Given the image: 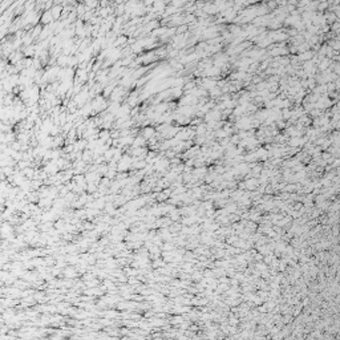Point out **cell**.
<instances>
[{
    "instance_id": "obj_1",
    "label": "cell",
    "mask_w": 340,
    "mask_h": 340,
    "mask_svg": "<svg viewBox=\"0 0 340 340\" xmlns=\"http://www.w3.org/2000/svg\"><path fill=\"white\" fill-rule=\"evenodd\" d=\"M49 11H51V13H52L53 20H57V19L60 17L61 15H63V7H61V5H59V4L53 5V7L51 8Z\"/></svg>"
},
{
    "instance_id": "obj_2",
    "label": "cell",
    "mask_w": 340,
    "mask_h": 340,
    "mask_svg": "<svg viewBox=\"0 0 340 340\" xmlns=\"http://www.w3.org/2000/svg\"><path fill=\"white\" fill-rule=\"evenodd\" d=\"M51 21H53L52 13H51V11H47V12H44L41 16V24H49Z\"/></svg>"
},
{
    "instance_id": "obj_3",
    "label": "cell",
    "mask_w": 340,
    "mask_h": 340,
    "mask_svg": "<svg viewBox=\"0 0 340 340\" xmlns=\"http://www.w3.org/2000/svg\"><path fill=\"white\" fill-rule=\"evenodd\" d=\"M154 129H152V128H146L144 130V136H145V138H152L153 136H154Z\"/></svg>"
},
{
    "instance_id": "obj_4",
    "label": "cell",
    "mask_w": 340,
    "mask_h": 340,
    "mask_svg": "<svg viewBox=\"0 0 340 340\" xmlns=\"http://www.w3.org/2000/svg\"><path fill=\"white\" fill-rule=\"evenodd\" d=\"M311 57H312V52H308V51H307V52H304L303 55L299 56L298 59H299V60H310Z\"/></svg>"
}]
</instances>
